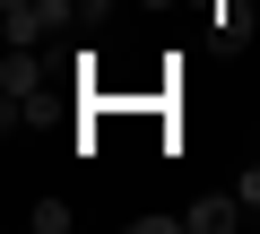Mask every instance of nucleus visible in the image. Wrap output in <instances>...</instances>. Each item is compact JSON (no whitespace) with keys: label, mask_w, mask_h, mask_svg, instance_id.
<instances>
[{"label":"nucleus","mask_w":260,"mask_h":234,"mask_svg":"<svg viewBox=\"0 0 260 234\" xmlns=\"http://www.w3.org/2000/svg\"><path fill=\"white\" fill-rule=\"evenodd\" d=\"M52 18H61V0H0V35L9 44H35Z\"/></svg>","instance_id":"1"},{"label":"nucleus","mask_w":260,"mask_h":234,"mask_svg":"<svg viewBox=\"0 0 260 234\" xmlns=\"http://www.w3.org/2000/svg\"><path fill=\"white\" fill-rule=\"evenodd\" d=\"M234 217H243V199H191V208H182V225H191V234H225Z\"/></svg>","instance_id":"2"},{"label":"nucleus","mask_w":260,"mask_h":234,"mask_svg":"<svg viewBox=\"0 0 260 234\" xmlns=\"http://www.w3.org/2000/svg\"><path fill=\"white\" fill-rule=\"evenodd\" d=\"M208 18H217V35H225V44H243V35H251V0H217Z\"/></svg>","instance_id":"3"},{"label":"nucleus","mask_w":260,"mask_h":234,"mask_svg":"<svg viewBox=\"0 0 260 234\" xmlns=\"http://www.w3.org/2000/svg\"><path fill=\"white\" fill-rule=\"evenodd\" d=\"M35 234H70V199H35Z\"/></svg>","instance_id":"4"},{"label":"nucleus","mask_w":260,"mask_h":234,"mask_svg":"<svg viewBox=\"0 0 260 234\" xmlns=\"http://www.w3.org/2000/svg\"><path fill=\"white\" fill-rule=\"evenodd\" d=\"M234 199H243V208H260V165H243V182H234Z\"/></svg>","instance_id":"5"}]
</instances>
